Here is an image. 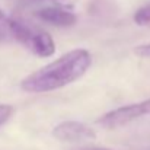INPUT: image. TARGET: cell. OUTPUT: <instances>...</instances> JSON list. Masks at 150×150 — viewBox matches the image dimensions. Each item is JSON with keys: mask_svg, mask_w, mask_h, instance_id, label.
Wrapping results in <instances>:
<instances>
[{"mask_svg": "<svg viewBox=\"0 0 150 150\" xmlns=\"http://www.w3.org/2000/svg\"><path fill=\"white\" fill-rule=\"evenodd\" d=\"M150 114V99L142 100L139 103H131V105H125L121 108H117L114 111L106 112L105 115H102L98 120V124L103 128L108 130H114V128H120L124 127L142 117H146Z\"/></svg>", "mask_w": 150, "mask_h": 150, "instance_id": "2", "label": "cell"}, {"mask_svg": "<svg viewBox=\"0 0 150 150\" xmlns=\"http://www.w3.org/2000/svg\"><path fill=\"white\" fill-rule=\"evenodd\" d=\"M134 22L140 26H150V3L142 6L134 13Z\"/></svg>", "mask_w": 150, "mask_h": 150, "instance_id": "7", "label": "cell"}, {"mask_svg": "<svg viewBox=\"0 0 150 150\" xmlns=\"http://www.w3.org/2000/svg\"><path fill=\"white\" fill-rule=\"evenodd\" d=\"M13 115V106L12 105H0V127L9 121V118Z\"/></svg>", "mask_w": 150, "mask_h": 150, "instance_id": "8", "label": "cell"}, {"mask_svg": "<svg viewBox=\"0 0 150 150\" xmlns=\"http://www.w3.org/2000/svg\"><path fill=\"white\" fill-rule=\"evenodd\" d=\"M92 57L85 48L71 50L23 79L21 88L29 93H45L79 80L91 67Z\"/></svg>", "mask_w": 150, "mask_h": 150, "instance_id": "1", "label": "cell"}, {"mask_svg": "<svg viewBox=\"0 0 150 150\" xmlns=\"http://www.w3.org/2000/svg\"><path fill=\"white\" fill-rule=\"evenodd\" d=\"M37 16L40 19H42L44 22L54 25V26H60V28L73 26L77 21V18L73 12L63 9V7H44L37 12Z\"/></svg>", "mask_w": 150, "mask_h": 150, "instance_id": "4", "label": "cell"}, {"mask_svg": "<svg viewBox=\"0 0 150 150\" xmlns=\"http://www.w3.org/2000/svg\"><path fill=\"white\" fill-rule=\"evenodd\" d=\"M77 150H109V149H105V147H82V149Z\"/></svg>", "mask_w": 150, "mask_h": 150, "instance_id": "10", "label": "cell"}, {"mask_svg": "<svg viewBox=\"0 0 150 150\" xmlns=\"http://www.w3.org/2000/svg\"><path fill=\"white\" fill-rule=\"evenodd\" d=\"M25 47H28L34 54L38 57H50L55 52V44L47 32H31L28 41L25 42Z\"/></svg>", "mask_w": 150, "mask_h": 150, "instance_id": "5", "label": "cell"}, {"mask_svg": "<svg viewBox=\"0 0 150 150\" xmlns=\"http://www.w3.org/2000/svg\"><path fill=\"white\" fill-rule=\"evenodd\" d=\"M13 40V19L7 18L0 10V42H9Z\"/></svg>", "mask_w": 150, "mask_h": 150, "instance_id": "6", "label": "cell"}, {"mask_svg": "<svg viewBox=\"0 0 150 150\" xmlns=\"http://www.w3.org/2000/svg\"><path fill=\"white\" fill-rule=\"evenodd\" d=\"M52 136L64 143H82L96 139V131L79 121H64L52 128Z\"/></svg>", "mask_w": 150, "mask_h": 150, "instance_id": "3", "label": "cell"}, {"mask_svg": "<svg viewBox=\"0 0 150 150\" xmlns=\"http://www.w3.org/2000/svg\"><path fill=\"white\" fill-rule=\"evenodd\" d=\"M134 54L142 58H150V44H143L134 48Z\"/></svg>", "mask_w": 150, "mask_h": 150, "instance_id": "9", "label": "cell"}]
</instances>
